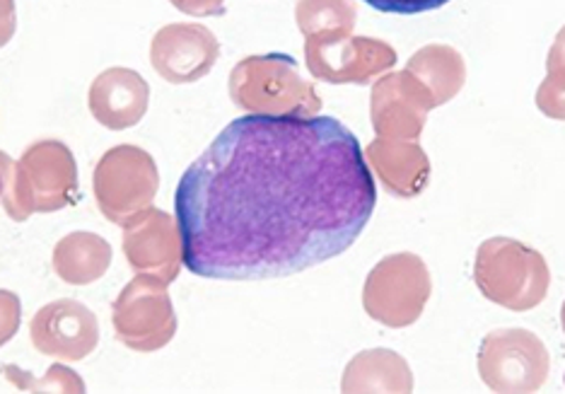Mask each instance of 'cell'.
<instances>
[{
    "label": "cell",
    "mask_w": 565,
    "mask_h": 394,
    "mask_svg": "<svg viewBox=\"0 0 565 394\" xmlns=\"http://www.w3.org/2000/svg\"><path fill=\"white\" fill-rule=\"evenodd\" d=\"M375 206L361 141L327 114L233 119L174 192L184 266L213 281H266L339 257Z\"/></svg>",
    "instance_id": "6da1fadb"
},
{
    "label": "cell",
    "mask_w": 565,
    "mask_h": 394,
    "mask_svg": "<svg viewBox=\"0 0 565 394\" xmlns=\"http://www.w3.org/2000/svg\"><path fill=\"white\" fill-rule=\"evenodd\" d=\"M563 63H565V28L558 34V40L554 44V51H551V68L563 66Z\"/></svg>",
    "instance_id": "ac0fdd59"
},
{
    "label": "cell",
    "mask_w": 565,
    "mask_h": 394,
    "mask_svg": "<svg viewBox=\"0 0 565 394\" xmlns=\"http://www.w3.org/2000/svg\"><path fill=\"white\" fill-rule=\"evenodd\" d=\"M239 107L264 114H315L319 99L300 75L295 61L286 54L252 56L237 63L230 78Z\"/></svg>",
    "instance_id": "277c9868"
},
{
    "label": "cell",
    "mask_w": 565,
    "mask_h": 394,
    "mask_svg": "<svg viewBox=\"0 0 565 394\" xmlns=\"http://www.w3.org/2000/svg\"><path fill=\"white\" fill-rule=\"evenodd\" d=\"M0 164L6 172V192L0 201L10 221L24 223L34 213H56L81 199L78 162L73 150L56 138L32 143L20 160L0 150Z\"/></svg>",
    "instance_id": "7a4b0ae2"
},
{
    "label": "cell",
    "mask_w": 565,
    "mask_h": 394,
    "mask_svg": "<svg viewBox=\"0 0 565 394\" xmlns=\"http://www.w3.org/2000/svg\"><path fill=\"white\" fill-rule=\"evenodd\" d=\"M124 254L131 269L172 284L184 266L182 231L177 219L156 206L124 225Z\"/></svg>",
    "instance_id": "52a82bcc"
},
{
    "label": "cell",
    "mask_w": 565,
    "mask_h": 394,
    "mask_svg": "<svg viewBox=\"0 0 565 394\" xmlns=\"http://www.w3.org/2000/svg\"><path fill=\"white\" fill-rule=\"evenodd\" d=\"M87 107L93 119L109 131H126L148 114L150 85L138 71L114 66L89 85Z\"/></svg>",
    "instance_id": "30bf717a"
},
{
    "label": "cell",
    "mask_w": 565,
    "mask_h": 394,
    "mask_svg": "<svg viewBox=\"0 0 565 394\" xmlns=\"http://www.w3.org/2000/svg\"><path fill=\"white\" fill-rule=\"evenodd\" d=\"M307 66L322 81H363L372 71L390 66L394 51L382 42L349 40V34L307 36Z\"/></svg>",
    "instance_id": "9c48e42d"
},
{
    "label": "cell",
    "mask_w": 565,
    "mask_h": 394,
    "mask_svg": "<svg viewBox=\"0 0 565 394\" xmlns=\"http://www.w3.org/2000/svg\"><path fill=\"white\" fill-rule=\"evenodd\" d=\"M30 390H40V392H85L83 377L78 373L68 371L66 365H51L44 380H40V385H32Z\"/></svg>",
    "instance_id": "9a60e30c"
},
{
    "label": "cell",
    "mask_w": 565,
    "mask_h": 394,
    "mask_svg": "<svg viewBox=\"0 0 565 394\" xmlns=\"http://www.w3.org/2000/svg\"><path fill=\"white\" fill-rule=\"evenodd\" d=\"M93 189L102 215L124 227L156 201L160 189L158 162L138 146H114L97 162Z\"/></svg>",
    "instance_id": "3957f363"
},
{
    "label": "cell",
    "mask_w": 565,
    "mask_h": 394,
    "mask_svg": "<svg viewBox=\"0 0 565 394\" xmlns=\"http://www.w3.org/2000/svg\"><path fill=\"white\" fill-rule=\"evenodd\" d=\"M170 3L184 15L194 18H213L225 12V0H170Z\"/></svg>",
    "instance_id": "2e32d148"
},
{
    "label": "cell",
    "mask_w": 565,
    "mask_h": 394,
    "mask_svg": "<svg viewBox=\"0 0 565 394\" xmlns=\"http://www.w3.org/2000/svg\"><path fill=\"white\" fill-rule=\"evenodd\" d=\"M221 56L215 34L194 22L164 24L150 42V66L172 85L196 83L209 75Z\"/></svg>",
    "instance_id": "ba28073f"
},
{
    "label": "cell",
    "mask_w": 565,
    "mask_h": 394,
    "mask_svg": "<svg viewBox=\"0 0 565 394\" xmlns=\"http://www.w3.org/2000/svg\"><path fill=\"white\" fill-rule=\"evenodd\" d=\"M22 324V300L12 290L0 288V349L10 344Z\"/></svg>",
    "instance_id": "4fadbf2b"
},
{
    "label": "cell",
    "mask_w": 565,
    "mask_h": 394,
    "mask_svg": "<svg viewBox=\"0 0 565 394\" xmlns=\"http://www.w3.org/2000/svg\"><path fill=\"white\" fill-rule=\"evenodd\" d=\"M32 347L49 359L78 363L99 344V322L81 300H54L32 317Z\"/></svg>",
    "instance_id": "8992f818"
},
{
    "label": "cell",
    "mask_w": 565,
    "mask_h": 394,
    "mask_svg": "<svg viewBox=\"0 0 565 394\" xmlns=\"http://www.w3.org/2000/svg\"><path fill=\"white\" fill-rule=\"evenodd\" d=\"M111 257L114 252L105 237L75 231L58 239L54 254H51V264L63 284L89 286L109 271Z\"/></svg>",
    "instance_id": "8fae6325"
},
{
    "label": "cell",
    "mask_w": 565,
    "mask_h": 394,
    "mask_svg": "<svg viewBox=\"0 0 565 394\" xmlns=\"http://www.w3.org/2000/svg\"><path fill=\"white\" fill-rule=\"evenodd\" d=\"M18 30L15 0H0V49L10 44Z\"/></svg>",
    "instance_id": "e0dca14e"
},
{
    "label": "cell",
    "mask_w": 565,
    "mask_h": 394,
    "mask_svg": "<svg viewBox=\"0 0 565 394\" xmlns=\"http://www.w3.org/2000/svg\"><path fill=\"white\" fill-rule=\"evenodd\" d=\"M6 192V172H3V164H0V199H3Z\"/></svg>",
    "instance_id": "d6986e66"
},
{
    "label": "cell",
    "mask_w": 565,
    "mask_h": 394,
    "mask_svg": "<svg viewBox=\"0 0 565 394\" xmlns=\"http://www.w3.org/2000/svg\"><path fill=\"white\" fill-rule=\"evenodd\" d=\"M111 324L131 351L152 353L170 344L177 334V315L162 278L152 274L131 278L111 305Z\"/></svg>",
    "instance_id": "5b68a950"
},
{
    "label": "cell",
    "mask_w": 565,
    "mask_h": 394,
    "mask_svg": "<svg viewBox=\"0 0 565 394\" xmlns=\"http://www.w3.org/2000/svg\"><path fill=\"white\" fill-rule=\"evenodd\" d=\"M295 15L305 36L349 34L355 24L353 0H300Z\"/></svg>",
    "instance_id": "7c38bea8"
},
{
    "label": "cell",
    "mask_w": 565,
    "mask_h": 394,
    "mask_svg": "<svg viewBox=\"0 0 565 394\" xmlns=\"http://www.w3.org/2000/svg\"><path fill=\"white\" fill-rule=\"evenodd\" d=\"M363 3L384 15H423V12L445 8L452 0H363Z\"/></svg>",
    "instance_id": "5bb4252c"
}]
</instances>
